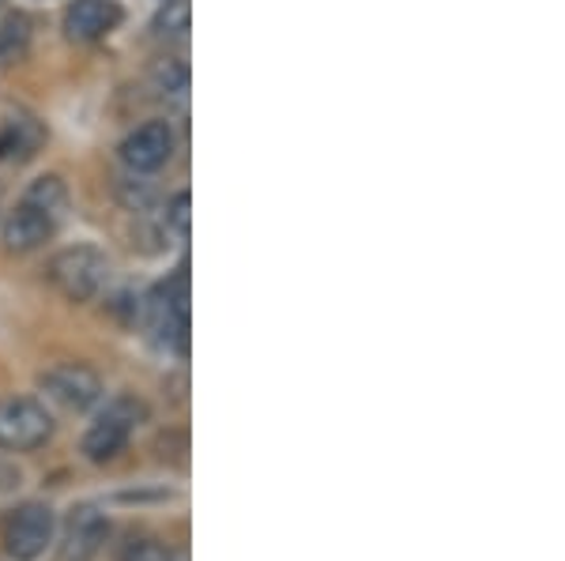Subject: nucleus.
<instances>
[{
  "label": "nucleus",
  "mask_w": 565,
  "mask_h": 561,
  "mask_svg": "<svg viewBox=\"0 0 565 561\" xmlns=\"http://www.w3.org/2000/svg\"><path fill=\"white\" fill-rule=\"evenodd\" d=\"M26 45H31V20L20 12L4 15V20H0V68L20 61L26 53Z\"/></svg>",
  "instance_id": "obj_12"
},
{
  "label": "nucleus",
  "mask_w": 565,
  "mask_h": 561,
  "mask_svg": "<svg viewBox=\"0 0 565 561\" xmlns=\"http://www.w3.org/2000/svg\"><path fill=\"white\" fill-rule=\"evenodd\" d=\"M125 20L117 0H72L65 8V31L72 42H98Z\"/></svg>",
  "instance_id": "obj_9"
},
{
  "label": "nucleus",
  "mask_w": 565,
  "mask_h": 561,
  "mask_svg": "<svg viewBox=\"0 0 565 561\" xmlns=\"http://www.w3.org/2000/svg\"><path fill=\"white\" fill-rule=\"evenodd\" d=\"M117 561H178V554L162 539H148V536H143V539H129V542H125L121 558H117Z\"/></svg>",
  "instance_id": "obj_14"
},
{
  "label": "nucleus",
  "mask_w": 565,
  "mask_h": 561,
  "mask_svg": "<svg viewBox=\"0 0 565 561\" xmlns=\"http://www.w3.org/2000/svg\"><path fill=\"white\" fill-rule=\"evenodd\" d=\"M143 403L132 400V396H117V400L106 403V411L95 414V422L84 430L79 438V452H84L87 464H114L125 449H129L136 427L143 422Z\"/></svg>",
  "instance_id": "obj_3"
},
{
  "label": "nucleus",
  "mask_w": 565,
  "mask_h": 561,
  "mask_svg": "<svg viewBox=\"0 0 565 561\" xmlns=\"http://www.w3.org/2000/svg\"><path fill=\"white\" fill-rule=\"evenodd\" d=\"M109 531V520L103 517V513L95 509V505H79V509H72L68 517V528H65V554L68 561H90L98 554V547H103Z\"/></svg>",
  "instance_id": "obj_10"
},
{
  "label": "nucleus",
  "mask_w": 565,
  "mask_h": 561,
  "mask_svg": "<svg viewBox=\"0 0 565 561\" xmlns=\"http://www.w3.org/2000/svg\"><path fill=\"white\" fill-rule=\"evenodd\" d=\"M189 20H193L189 0H162L159 15H154V31H159L162 39H185Z\"/></svg>",
  "instance_id": "obj_13"
},
{
  "label": "nucleus",
  "mask_w": 565,
  "mask_h": 561,
  "mask_svg": "<svg viewBox=\"0 0 565 561\" xmlns=\"http://www.w3.org/2000/svg\"><path fill=\"white\" fill-rule=\"evenodd\" d=\"M42 143H45V129L31 114H12L0 125V162L23 166V162H31L39 155Z\"/></svg>",
  "instance_id": "obj_11"
},
{
  "label": "nucleus",
  "mask_w": 565,
  "mask_h": 561,
  "mask_svg": "<svg viewBox=\"0 0 565 561\" xmlns=\"http://www.w3.org/2000/svg\"><path fill=\"white\" fill-rule=\"evenodd\" d=\"M68 212V188L57 174H45L23 188L20 204L8 212L0 226V241L8 252H34L57 234L61 219Z\"/></svg>",
  "instance_id": "obj_1"
},
{
  "label": "nucleus",
  "mask_w": 565,
  "mask_h": 561,
  "mask_svg": "<svg viewBox=\"0 0 565 561\" xmlns=\"http://www.w3.org/2000/svg\"><path fill=\"white\" fill-rule=\"evenodd\" d=\"M53 438L50 407L34 396H4L0 400V449L34 452Z\"/></svg>",
  "instance_id": "obj_5"
},
{
  "label": "nucleus",
  "mask_w": 565,
  "mask_h": 561,
  "mask_svg": "<svg viewBox=\"0 0 565 561\" xmlns=\"http://www.w3.org/2000/svg\"><path fill=\"white\" fill-rule=\"evenodd\" d=\"M50 283L57 287L68 302H90V298L103 294V287L109 283V260L106 252H98L95 246H72L61 249L57 257L45 268Z\"/></svg>",
  "instance_id": "obj_4"
},
{
  "label": "nucleus",
  "mask_w": 565,
  "mask_h": 561,
  "mask_svg": "<svg viewBox=\"0 0 565 561\" xmlns=\"http://www.w3.org/2000/svg\"><path fill=\"white\" fill-rule=\"evenodd\" d=\"M39 388H42L45 400H50L53 407H61V411H68V414H84L106 396L95 369L79 366V362H65V366L45 369V374L39 377Z\"/></svg>",
  "instance_id": "obj_7"
},
{
  "label": "nucleus",
  "mask_w": 565,
  "mask_h": 561,
  "mask_svg": "<svg viewBox=\"0 0 565 561\" xmlns=\"http://www.w3.org/2000/svg\"><path fill=\"white\" fill-rule=\"evenodd\" d=\"M170 155H174V129L167 121L140 125L121 143V162L132 174H154L159 166H167Z\"/></svg>",
  "instance_id": "obj_8"
},
{
  "label": "nucleus",
  "mask_w": 565,
  "mask_h": 561,
  "mask_svg": "<svg viewBox=\"0 0 565 561\" xmlns=\"http://www.w3.org/2000/svg\"><path fill=\"white\" fill-rule=\"evenodd\" d=\"M167 226L178 234V241L189 238V193H178L167 207Z\"/></svg>",
  "instance_id": "obj_15"
},
{
  "label": "nucleus",
  "mask_w": 565,
  "mask_h": 561,
  "mask_svg": "<svg viewBox=\"0 0 565 561\" xmlns=\"http://www.w3.org/2000/svg\"><path fill=\"white\" fill-rule=\"evenodd\" d=\"M143 328L159 347H170L178 355L189 350V276L185 268H178L174 283H162L143 298L140 305Z\"/></svg>",
  "instance_id": "obj_2"
},
{
  "label": "nucleus",
  "mask_w": 565,
  "mask_h": 561,
  "mask_svg": "<svg viewBox=\"0 0 565 561\" xmlns=\"http://www.w3.org/2000/svg\"><path fill=\"white\" fill-rule=\"evenodd\" d=\"M57 539V513L42 501H26L4 520V550L15 561H34Z\"/></svg>",
  "instance_id": "obj_6"
}]
</instances>
